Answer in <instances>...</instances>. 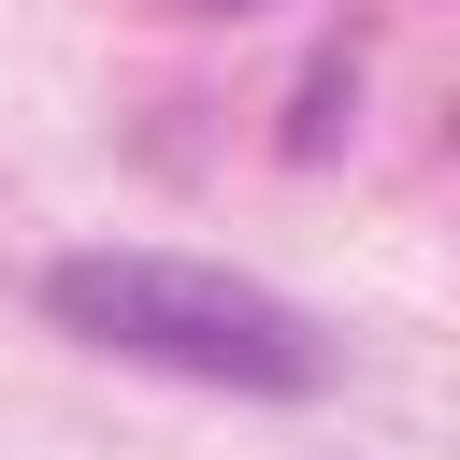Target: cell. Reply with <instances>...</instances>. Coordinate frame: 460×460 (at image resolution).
Wrapping results in <instances>:
<instances>
[{"label": "cell", "instance_id": "6da1fadb", "mask_svg": "<svg viewBox=\"0 0 460 460\" xmlns=\"http://www.w3.org/2000/svg\"><path fill=\"white\" fill-rule=\"evenodd\" d=\"M43 316L101 359H144V374H187V388H244V402H302L331 388V345L302 302L216 273V259H158V244H86L43 273Z\"/></svg>", "mask_w": 460, "mask_h": 460}]
</instances>
